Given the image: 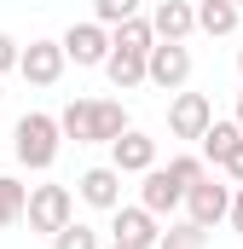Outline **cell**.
<instances>
[{
  "mask_svg": "<svg viewBox=\"0 0 243 249\" xmlns=\"http://www.w3.org/2000/svg\"><path fill=\"white\" fill-rule=\"evenodd\" d=\"M185 81H191V47L185 41H156L151 47V87L180 93Z\"/></svg>",
  "mask_w": 243,
  "mask_h": 249,
  "instance_id": "obj_8",
  "label": "cell"
},
{
  "mask_svg": "<svg viewBox=\"0 0 243 249\" xmlns=\"http://www.w3.org/2000/svg\"><path fill=\"white\" fill-rule=\"evenodd\" d=\"M58 122H64V139H75V145H110L133 127L122 99H69Z\"/></svg>",
  "mask_w": 243,
  "mask_h": 249,
  "instance_id": "obj_1",
  "label": "cell"
},
{
  "mask_svg": "<svg viewBox=\"0 0 243 249\" xmlns=\"http://www.w3.org/2000/svg\"><path fill=\"white\" fill-rule=\"evenodd\" d=\"M110 53H116V35H110L99 18H87V23H69V29H64V58L75 64V70H104Z\"/></svg>",
  "mask_w": 243,
  "mask_h": 249,
  "instance_id": "obj_4",
  "label": "cell"
},
{
  "mask_svg": "<svg viewBox=\"0 0 243 249\" xmlns=\"http://www.w3.org/2000/svg\"><path fill=\"white\" fill-rule=\"evenodd\" d=\"M238 6H243V0H238Z\"/></svg>",
  "mask_w": 243,
  "mask_h": 249,
  "instance_id": "obj_30",
  "label": "cell"
},
{
  "mask_svg": "<svg viewBox=\"0 0 243 249\" xmlns=\"http://www.w3.org/2000/svg\"><path fill=\"white\" fill-rule=\"evenodd\" d=\"M226 220H232V232H243V186L232 191V214H226Z\"/></svg>",
  "mask_w": 243,
  "mask_h": 249,
  "instance_id": "obj_24",
  "label": "cell"
},
{
  "mask_svg": "<svg viewBox=\"0 0 243 249\" xmlns=\"http://www.w3.org/2000/svg\"><path fill=\"white\" fill-rule=\"evenodd\" d=\"M232 191H238V186H220L214 174H203L197 186L185 191V220H197L203 232H208V226H220V220L232 214Z\"/></svg>",
  "mask_w": 243,
  "mask_h": 249,
  "instance_id": "obj_6",
  "label": "cell"
},
{
  "mask_svg": "<svg viewBox=\"0 0 243 249\" xmlns=\"http://www.w3.org/2000/svg\"><path fill=\"white\" fill-rule=\"evenodd\" d=\"M58 145H64V122L58 116H47V110H23V116H17V127H12V157H17L23 168L47 174V168L58 162Z\"/></svg>",
  "mask_w": 243,
  "mask_h": 249,
  "instance_id": "obj_2",
  "label": "cell"
},
{
  "mask_svg": "<svg viewBox=\"0 0 243 249\" xmlns=\"http://www.w3.org/2000/svg\"><path fill=\"white\" fill-rule=\"evenodd\" d=\"M226 174H232V186H243V145L232 151V162H226Z\"/></svg>",
  "mask_w": 243,
  "mask_h": 249,
  "instance_id": "obj_25",
  "label": "cell"
},
{
  "mask_svg": "<svg viewBox=\"0 0 243 249\" xmlns=\"http://www.w3.org/2000/svg\"><path fill=\"white\" fill-rule=\"evenodd\" d=\"M151 29H156V41H185V35L197 29V6H191V0H156Z\"/></svg>",
  "mask_w": 243,
  "mask_h": 249,
  "instance_id": "obj_13",
  "label": "cell"
},
{
  "mask_svg": "<svg viewBox=\"0 0 243 249\" xmlns=\"http://www.w3.org/2000/svg\"><path fill=\"white\" fill-rule=\"evenodd\" d=\"M214 127V105H208V93H174L168 99V133L174 139H203Z\"/></svg>",
  "mask_w": 243,
  "mask_h": 249,
  "instance_id": "obj_7",
  "label": "cell"
},
{
  "mask_svg": "<svg viewBox=\"0 0 243 249\" xmlns=\"http://www.w3.org/2000/svg\"><path fill=\"white\" fill-rule=\"evenodd\" d=\"M156 249H208V232H203L197 220H180V226L162 232V244H156Z\"/></svg>",
  "mask_w": 243,
  "mask_h": 249,
  "instance_id": "obj_19",
  "label": "cell"
},
{
  "mask_svg": "<svg viewBox=\"0 0 243 249\" xmlns=\"http://www.w3.org/2000/svg\"><path fill=\"white\" fill-rule=\"evenodd\" d=\"M52 249H104V244H99V232H93L87 220H69L58 238H52Z\"/></svg>",
  "mask_w": 243,
  "mask_h": 249,
  "instance_id": "obj_21",
  "label": "cell"
},
{
  "mask_svg": "<svg viewBox=\"0 0 243 249\" xmlns=\"http://www.w3.org/2000/svg\"><path fill=\"white\" fill-rule=\"evenodd\" d=\"M17 64H23V41L0 35V75H6V70H17Z\"/></svg>",
  "mask_w": 243,
  "mask_h": 249,
  "instance_id": "obj_23",
  "label": "cell"
},
{
  "mask_svg": "<svg viewBox=\"0 0 243 249\" xmlns=\"http://www.w3.org/2000/svg\"><path fill=\"white\" fill-rule=\"evenodd\" d=\"M104 75H110L116 93H133V87L151 81V53H127V47H116V53L104 58Z\"/></svg>",
  "mask_w": 243,
  "mask_h": 249,
  "instance_id": "obj_12",
  "label": "cell"
},
{
  "mask_svg": "<svg viewBox=\"0 0 243 249\" xmlns=\"http://www.w3.org/2000/svg\"><path fill=\"white\" fill-rule=\"evenodd\" d=\"M238 75H243V47H238Z\"/></svg>",
  "mask_w": 243,
  "mask_h": 249,
  "instance_id": "obj_27",
  "label": "cell"
},
{
  "mask_svg": "<svg viewBox=\"0 0 243 249\" xmlns=\"http://www.w3.org/2000/svg\"><path fill=\"white\" fill-rule=\"evenodd\" d=\"M110 249H122V244H110Z\"/></svg>",
  "mask_w": 243,
  "mask_h": 249,
  "instance_id": "obj_28",
  "label": "cell"
},
{
  "mask_svg": "<svg viewBox=\"0 0 243 249\" xmlns=\"http://www.w3.org/2000/svg\"><path fill=\"white\" fill-rule=\"evenodd\" d=\"M23 214H29V186L12 180V174H0V226H17Z\"/></svg>",
  "mask_w": 243,
  "mask_h": 249,
  "instance_id": "obj_17",
  "label": "cell"
},
{
  "mask_svg": "<svg viewBox=\"0 0 243 249\" xmlns=\"http://www.w3.org/2000/svg\"><path fill=\"white\" fill-rule=\"evenodd\" d=\"M168 174H174V186H180V191H191L197 180H203V174H208V162L185 151V157H168Z\"/></svg>",
  "mask_w": 243,
  "mask_h": 249,
  "instance_id": "obj_20",
  "label": "cell"
},
{
  "mask_svg": "<svg viewBox=\"0 0 243 249\" xmlns=\"http://www.w3.org/2000/svg\"><path fill=\"white\" fill-rule=\"evenodd\" d=\"M110 244H122V249H156L162 244V226H156V214H151L145 203H122L116 214H110Z\"/></svg>",
  "mask_w": 243,
  "mask_h": 249,
  "instance_id": "obj_5",
  "label": "cell"
},
{
  "mask_svg": "<svg viewBox=\"0 0 243 249\" xmlns=\"http://www.w3.org/2000/svg\"><path fill=\"white\" fill-rule=\"evenodd\" d=\"M75 191H81L87 209L116 214V209H122V168H116V162H99V168H87V174L75 180Z\"/></svg>",
  "mask_w": 243,
  "mask_h": 249,
  "instance_id": "obj_10",
  "label": "cell"
},
{
  "mask_svg": "<svg viewBox=\"0 0 243 249\" xmlns=\"http://www.w3.org/2000/svg\"><path fill=\"white\" fill-rule=\"evenodd\" d=\"M93 18H99L104 29H116L127 18H139V0H93Z\"/></svg>",
  "mask_w": 243,
  "mask_h": 249,
  "instance_id": "obj_22",
  "label": "cell"
},
{
  "mask_svg": "<svg viewBox=\"0 0 243 249\" xmlns=\"http://www.w3.org/2000/svg\"><path fill=\"white\" fill-rule=\"evenodd\" d=\"M64 64H69V58H64V41H29L17 75H23L29 87H52V81L64 75Z\"/></svg>",
  "mask_w": 243,
  "mask_h": 249,
  "instance_id": "obj_9",
  "label": "cell"
},
{
  "mask_svg": "<svg viewBox=\"0 0 243 249\" xmlns=\"http://www.w3.org/2000/svg\"><path fill=\"white\" fill-rule=\"evenodd\" d=\"M110 162H116L122 174H151L156 168V139L139 133V127H127L122 139H110Z\"/></svg>",
  "mask_w": 243,
  "mask_h": 249,
  "instance_id": "obj_11",
  "label": "cell"
},
{
  "mask_svg": "<svg viewBox=\"0 0 243 249\" xmlns=\"http://www.w3.org/2000/svg\"><path fill=\"white\" fill-rule=\"evenodd\" d=\"M0 99H6V93H0Z\"/></svg>",
  "mask_w": 243,
  "mask_h": 249,
  "instance_id": "obj_29",
  "label": "cell"
},
{
  "mask_svg": "<svg viewBox=\"0 0 243 249\" xmlns=\"http://www.w3.org/2000/svg\"><path fill=\"white\" fill-rule=\"evenodd\" d=\"M139 203L162 220V214H174V209L185 203V191L174 186V174H168V168H151V174H145V186H139Z\"/></svg>",
  "mask_w": 243,
  "mask_h": 249,
  "instance_id": "obj_14",
  "label": "cell"
},
{
  "mask_svg": "<svg viewBox=\"0 0 243 249\" xmlns=\"http://www.w3.org/2000/svg\"><path fill=\"white\" fill-rule=\"evenodd\" d=\"M110 35H116V47H127V53H151V47H156L151 18H127V23H116Z\"/></svg>",
  "mask_w": 243,
  "mask_h": 249,
  "instance_id": "obj_18",
  "label": "cell"
},
{
  "mask_svg": "<svg viewBox=\"0 0 243 249\" xmlns=\"http://www.w3.org/2000/svg\"><path fill=\"white\" fill-rule=\"evenodd\" d=\"M238 23H243L238 0H197V29L203 35H232Z\"/></svg>",
  "mask_w": 243,
  "mask_h": 249,
  "instance_id": "obj_16",
  "label": "cell"
},
{
  "mask_svg": "<svg viewBox=\"0 0 243 249\" xmlns=\"http://www.w3.org/2000/svg\"><path fill=\"white\" fill-rule=\"evenodd\" d=\"M29 232H47V238H58L64 226L75 220V191L69 186H29Z\"/></svg>",
  "mask_w": 243,
  "mask_h": 249,
  "instance_id": "obj_3",
  "label": "cell"
},
{
  "mask_svg": "<svg viewBox=\"0 0 243 249\" xmlns=\"http://www.w3.org/2000/svg\"><path fill=\"white\" fill-rule=\"evenodd\" d=\"M232 122H238V127H243V93H238V110H232Z\"/></svg>",
  "mask_w": 243,
  "mask_h": 249,
  "instance_id": "obj_26",
  "label": "cell"
},
{
  "mask_svg": "<svg viewBox=\"0 0 243 249\" xmlns=\"http://www.w3.org/2000/svg\"><path fill=\"white\" fill-rule=\"evenodd\" d=\"M197 145H203V162L226 168V162H232V151L243 145V127H238V122H220V116H214V127H208V133H203Z\"/></svg>",
  "mask_w": 243,
  "mask_h": 249,
  "instance_id": "obj_15",
  "label": "cell"
}]
</instances>
